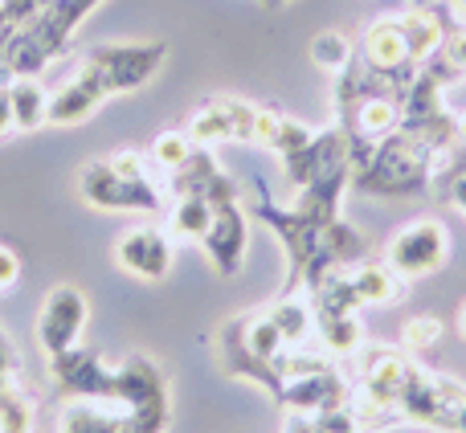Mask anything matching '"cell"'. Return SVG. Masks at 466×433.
I'll return each mask as SVG.
<instances>
[{
  "label": "cell",
  "mask_w": 466,
  "mask_h": 433,
  "mask_svg": "<svg viewBox=\"0 0 466 433\" xmlns=\"http://www.w3.org/2000/svg\"><path fill=\"white\" fill-rule=\"evenodd\" d=\"M434 147L421 144L418 136L397 127L377 147L352 152V188L364 196H421L430 193V168H434Z\"/></svg>",
  "instance_id": "6da1fadb"
},
{
  "label": "cell",
  "mask_w": 466,
  "mask_h": 433,
  "mask_svg": "<svg viewBox=\"0 0 466 433\" xmlns=\"http://www.w3.org/2000/svg\"><path fill=\"white\" fill-rule=\"evenodd\" d=\"M454 246H451V229L438 216H418L405 229L393 233V241L385 246V262L401 274L405 282L413 278H430L451 262Z\"/></svg>",
  "instance_id": "5b68a950"
},
{
  "label": "cell",
  "mask_w": 466,
  "mask_h": 433,
  "mask_svg": "<svg viewBox=\"0 0 466 433\" xmlns=\"http://www.w3.org/2000/svg\"><path fill=\"white\" fill-rule=\"evenodd\" d=\"M401 29H405V45H410L413 62H430L434 54H442V41H446V21L438 8H410L401 13Z\"/></svg>",
  "instance_id": "e0dca14e"
},
{
  "label": "cell",
  "mask_w": 466,
  "mask_h": 433,
  "mask_svg": "<svg viewBox=\"0 0 466 433\" xmlns=\"http://www.w3.org/2000/svg\"><path fill=\"white\" fill-rule=\"evenodd\" d=\"M16 377V347L13 339L0 331V380H13Z\"/></svg>",
  "instance_id": "83f0119b"
},
{
  "label": "cell",
  "mask_w": 466,
  "mask_h": 433,
  "mask_svg": "<svg viewBox=\"0 0 466 433\" xmlns=\"http://www.w3.org/2000/svg\"><path fill=\"white\" fill-rule=\"evenodd\" d=\"M213 209L218 205L201 201V196H177L168 209V225H172V237H185V241H201L205 229L213 221Z\"/></svg>",
  "instance_id": "ffe728a7"
},
{
  "label": "cell",
  "mask_w": 466,
  "mask_h": 433,
  "mask_svg": "<svg viewBox=\"0 0 466 433\" xmlns=\"http://www.w3.org/2000/svg\"><path fill=\"white\" fill-rule=\"evenodd\" d=\"M246 246H249V216L241 209V201H226L213 209V221L201 237V249L209 254V262L218 266L221 278H233L246 262Z\"/></svg>",
  "instance_id": "5bb4252c"
},
{
  "label": "cell",
  "mask_w": 466,
  "mask_h": 433,
  "mask_svg": "<svg viewBox=\"0 0 466 433\" xmlns=\"http://www.w3.org/2000/svg\"><path fill=\"white\" fill-rule=\"evenodd\" d=\"M266 8H282V5H290V0H262Z\"/></svg>",
  "instance_id": "d6a6232c"
},
{
  "label": "cell",
  "mask_w": 466,
  "mask_h": 433,
  "mask_svg": "<svg viewBox=\"0 0 466 433\" xmlns=\"http://www.w3.org/2000/svg\"><path fill=\"white\" fill-rule=\"evenodd\" d=\"M57 397L66 401H111L115 405V368L95 352V347H66L62 356L49 360Z\"/></svg>",
  "instance_id": "52a82bcc"
},
{
  "label": "cell",
  "mask_w": 466,
  "mask_h": 433,
  "mask_svg": "<svg viewBox=\"0 0 466 433\" xmlns=\"http://www.w3.org/2000/svg\"><path fill=\"white\" fill-rule=\"evenodd\" d=\"M78 196L106 213H164V188L152 176H123L111 160H90L78 172Z\"/></svg>",
  "instance_id": "277c9868"
},
{
  "label": "cell",
  "mask_w": 466,
  "mask_h": 433,
  "mask_svg": "<svg viewBox=\"0 0 466 433\" xmlns=\"http://www.w3.org/2000/svg\"><path fill=\"white\" fill-rule=\"evenodd\" d=\"M111 98H115L111 82H106L103 70L82 54L78 70L49 95V123H54V127H78V123H86L90 115H98V106L111 103Z\"/></svg>",
  "instance_id": "30bf717a"
},
{
  "label": "cell",
  "mask_w": 466,
  "mask_h": 433,
  "mask_svg": "<svg viewBox=\"0 0 466 433\" xmlns=\"http://www.w3.org/2000/svg\"><path fill=\"white\" fill-rule=\"evenodd\" d=\"M62 433H123L127 429V409H98V405L74 401L62 409V421H57Z\"/></svg>",
  "instance_id": "d6986e66"
},
{
  "label": "cell",
  "mask_w": 466,
  "mask_h": 433,
  "mask_svg": "<svg viewBox=\"0 0 466 433\" xmlns=\"http://www.w3.org/2000/svg\"><path fill=\"white\" fill-rule=\"evenodd\" d=\"M8 106H13V131H21V136H33L49 123V95L37 78L8 82Z\"/></svg>",
  "instance_id": "2e32d148"
},
{
  "label": "cell",
  "mask_w": 466,
  "mask_h": 433,
  "mask_svg": "<svg viewBox=\"0 0 466 433\" xmlns=\"http://www.w3.org/2000/svg\"><path fill=\"white\" fill-rule=\"evenodd\" d=\"M315 339L328 356L336 360H352L364 347V327L360 315H315Z\"/></svg>",
  "instance_id": "ac0fdd59"
},
{
  "label": "cell",
  "mask_w": 466,
  "mask_h": 433,
  "mask_svg": "<svg viewBox=\"0 0 466 433\" xmlns=\"http://www.w3.org/2000/svg\"><path fill=\"white\" fill-rule=\"evenodd\" d=\"M438 0H413V8H434Z\"/></svg>",
  "instance_id": "1f68e13d"
},
{
  "label": "cell",
  "mask_w": 466,
  "mask_h": 433,
  "mask_svg": "<svg viewBox=\"0 0 466 433\" xmlns=\"http://www.w3.org/2000/svg\"><path fill=\"white\" fill-rule=\"evenodd\" d=\"M115 405L127 409L123 433H164L172 418V393L164 368L144 352H131L115 364Z\"/></svg>",
  "instance_id": "3957f363"
},
{
  "label": "cell",
  "mask_w": 466,
  "mask_h": 433,
  "mask_svg": "<svg viewBox=\"0 0 466 433\" xmlns=\"http://www.w3.org/2000/svg\"><path fill=\"white\" fill-rule=\"evenodd\" d=\"M193 152H197V144L188 131H160L152 144V164L160 172H177Z\"/></svg>",
  "instance_id": "603a6c76"
},
{
  "label": "cell",
  "mask_w": 466,
  "mask_h": 433,
  "mask_svg": "<svg viewBox=\"0 0 466 433\" xmlns=\"http://www.w3.org/2000/svg\"><path fill=\"white\" fill-rule=\"evenodd\" d=\"M446 323L438 319V315H418V319L405 323L401 339H405V352H426V347H434L438 339H442Z\"/></svg>",
  "instance_id": "cb8c5ba5"
},
{
  "label": "cell",
  "mask_w": 466,
  "mask_h": 433,
  "mask_svg": "<svg viewBox=\"0 0 466 433\" xmlns=\"http://www.w3.org/2000/svg\"><path fill=\"white\" fill-rule=\"evenodd\" d=\"M13 131V106H8V86L0 82V139Z\"/></svg>",
  "instance_id": "f1b7e54d"
},
{
  "label": "cell",
  "mask_w": 466,
  "mask_h": 433,
  "mask_svg": "<svg viewBox=\"0 0 466 433\" xmlns=\"http://www.w3.org/2000/svg\"><path fill=\"white\" fill-rule=\"evenodd\" d=\"M5 385H8V380H0V388H5Z\"/></svg>",
  "instance_id": "836d02e7"
},
{
  "label": "cell",
  "mask_w": 466,
  "mask_h": 433,
  "mask_svg": "<svg viewBox=\"0 0 466 433\" xmlns=\"http://www.w3.org/2000/svg\"><path fill=\"white\" fill-rule=\"evenodd\" d=\"M254 119L258 106L246 103L238 95H218L209 103H201L188 119V136L197 147H213V144H254Z\"/></svg>",
  "instance_id": "9c48e42d"
},
{
  "label": "cell",
  "mask_w": 466,
  "mask_h": 433,
  "mask_svg": "<svg viewBox=\"0 0 466 433\" xmlns=\"http://www.w3.org/2000/svg\"><path fill=\"white\" fill-rule=\"evenodd\" d=\"M348 278H352V290L360 298V307H393L405 298V278L393 270V266L380 257V262H356L348 266Z\"/></svg>",
  "instance_id": "9a60e30c"
},
{
  "label": "cell",
  "mask_w": 466,
  "mask_h": 433,
  "mask_svg": "<svg viewBox=\"0 0 466 433\" xmlns=\"http://www.w3.org/2000/svg\"><path fill=\"white\" fill-rule=\"evenodd\" d=\"M86 295H82L78 287H54L46 298H41V315H37V344L41 352L54 360V356H62L66 347L78 344L82 327H86Z\"/></svg>",
  "instance_id": "8fae6325"
},
{
  "label": "cell",
  "mask_w": 466,
  "mask_h": 433,
  "mask_svg": "<svg viewBox=\"0 0 466 433\" xmlns=\"http://www.w3.org/2000/svg\"><path fill=\"white\" fill-rule=\"evenodd\" d=\"M393 409H397V421H410V426L466 433V385L413 360L410 380H405Z\"/></svg>",
  "instance_id": "7a4b0ae2"
},
{
  "label": "cell",
  "mask_w": 466,
  "mask_h": 433,
  "mask_svg": "<svg viewBox=\"0 0 466 433\" xmlns=\"http://www.w3.org/2000/svg\"><path fill=\"white\" fill-rule=\"evenodd\" d=\"M352 57H356V45H352V37H348V33L323 29V33H315V37H311V62L319 65V70H328L331 78H336V74L344 70Z\"/></svg>",
  "instance_id": "44dd1931"
},
{
  "label": "cell",
  "mask_w": 466,
  "mask_h": 433,
  "mask_svg": "<svg viewBox=\"0 0 466 433\" xmlns=\"http://www.w3.org/2000/svg\"><path fill=\"white\" fill-rule=\"evenodd\" d=\"M279 123H282V111L279 106H258V119H254V147H274V136H279Z\"/></svg>",
  "instance_id": "d4e9b609"
},
{
  "label": "cell",
  "mask_w": 466,
  "mask_h": 433,
  "mask_svg": "<svg viewBox=\"0 0 466 433\" xmlns=\"http://www.w3.org/2000/svg\"><path fill=\"white\" fill-rule=\"evenodd\" d=\"M168 196L172 201H177V196H201V201H209V205H226V201H238L241 188L218 164L213 147H197L177 172H168Z\"/></svg>",
  "instance_id": "4fadbf2b"
},
{
  "label": "cell",
  "mask_w": 466,
  "mask_h": 433,
  "mask_svg": "<svg viewBox=\"0 0 466 433\" xmlns=\"http://www.w3.org/2000/svg\"><path fill=\"white\" fill-rule=\"evenodd\" d=\"M442 54L451 57L454 65L466 74V29H451L446 33V41H442Z\"/></svg>",
  "instance_id": "4316f807"
},
{
  "label": "cell",
  "mask_w": 466,
  "mask_h": 433,
  "mask_svg": "<svg viewBox=\"0 0 466 433\" xmlns=\"http://www.w3.org/2000/svg\"><path fill=\"white\" fill-rule=\"evenodd\" d=\"M356 54H360V62L369 65V70L393 78L397 86H405V82L413 78V70H418V62L410 57V45H405L401 16H377V21L360 33Z\"/></svg>",
  "instance_id": "7c38bea8"
},
{
  "label": "cell",
  "mask_w": 466,
  "mask_h": 433,
  "mask_svg": "<svg viewBox=\"0 0 466 433\" xmlns=\"http://www.w3.org/2000/svg\"><path fill=\"white\" fill-rule=\"evenodd\" d=\"M86 57L103 70L115 95L144 90L168 62V41H106V45L86 49Z\"/></svg>",
  "instance_id": "8992f818"
},
{
  "label": "cell",
  "mask_w": 466,
  "mask_h": 433,
  "mask_svg": "<svg viewBox=\"0 0 466 433\" xmlns=\"http://www.w3.org/2000/svg\"><path fill=\"white\" fill-rule=\"evenodd\" d=\"M16 282H21V257H16L13 246H5V241H0V295H5V290H13Z\"/></svg>",
  "instance_id": "484cf974"
},
{
  "label": "cell",
  "mask_w": 466,
  "mask_h": 433,
  "mask_svg": "<svg viewBox=\"0 0 466 433\" xmlns=\"http://www.w3.org/2000/svg\"><path fill=\"white\" fill-rule=\"evenodd\" d=\"M33 429V401L16 377L0 388V433H29Z\"/></svg>",
  "instance_id": "7402d4cb"
},
{
  "label": "cell",
  "mask_w": 466,
  "mask_h": 433,
  "mask_svg": "<svg viewBox=\"0 0 466 433\" xmlns=\"http://www.w3.org/2000/svg\"><path fill=\"white\" fill-rule=\"evenodd\" d=\"M111 257L131 278L164 282L172 274V262H177V241H172V233L160 229V225H136V229L119 233Z\"/></svg>",
  "instance_id": "ba28073f"
},
{
  "label": "cell",
  "mask_w": 466,
  "mask_h": 433,
  "mask_svg": "<svg viewBox=\"0 0 466 433\" xmlns=\"http://www.w3.org/2000/svg\"><path fill=\"white\" fill-rule=\"evenodd\" d=\"M442 201H454V205H459V209L466 213V176H462V180H454V185L446 188V196H442Z\"/></svg>",
  "instance_id": "f546056e"
},
{
  "label": "cell",
  "mask_w": 466,
  "mask_h": 433,
  "mask_svg": "<svg viewBox=\"0 0 466 433\" xmlns=\"http://www.w3.org/2000/svg\"><path fill=\"white\" fill-rule=\"evenodd\" d=\"M454 327H459V336L466 339V303L459 307V319H454Z\"/></svg>",
  "instance_id": "4dcf8cb0"
}]
</instances>
